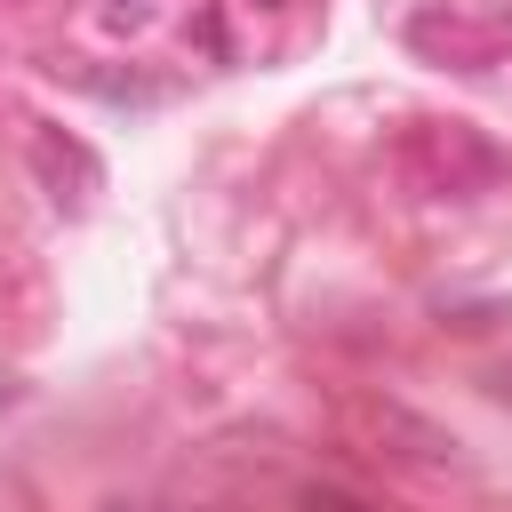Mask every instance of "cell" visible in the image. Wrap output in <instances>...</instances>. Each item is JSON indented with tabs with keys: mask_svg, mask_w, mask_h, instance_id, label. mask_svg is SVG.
Returning <instances> with one entry per match:
<instances>
[{
	"mask_svg": "<svg viewBox=\"0 0 512 512\" xmlns=\"http://www.w3.org/2000/svg\"><path fill=\"white\" fill-rule=\"evenodd\" d=\"M304 512H376V504H360V496H344V488H320V496H304Z\"/></svg>",
	"mask_w": 512,
	"mask_h": 512,
	"instance_id": "cell-2",
	"label": "cell"
},
{
	"mask_svg": "<svg viewBox=\"0 0 512 512\" xmlns=\"http://www.w3.org/2000/svg\"><path fill=\"white\" fill-rule=\"evenodd\" d=\"M32 168H40V184H48L56 200H88V192H96V160H88L80 144H64L56 128H32Z\"/></svg>",
	"mask_w": 512,
	"mask_h": 512,
	"instance_id": "cell-1",
	"label": "cell"
},
{
	"mask_svg": "<svg viewBox=\"0 0 512 512\" xmlns=\"http://www.w3.org/2000/svg\"><path fill=\"white\" fill-rule=\"evenodd\" d=\"M152 0H104V24H144Z\"/></svg>",
	"mask_w": 512,
	"mask_h": 512,
	"instance_id": "cell-3",
	"label": "cell"
}]
</instances>
